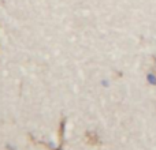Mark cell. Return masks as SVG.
Listing matches in <instances>:
<instances>
[]
</instances>
